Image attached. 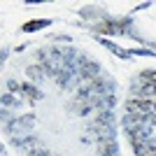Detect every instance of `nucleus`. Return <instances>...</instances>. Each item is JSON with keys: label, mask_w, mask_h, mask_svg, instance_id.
Masks as SVG:
<instances>
[{"label": "nucleus", "mask_w": 156, "mask_h": 156, "mask_svg": "<svg viewBox=\"0 0 156 156\" xmlns=\"http://www.w3.org/2000/svg\"><path fill=\"white\" fill-rule=\"evenodd\" d=\"M151 156H154V154H151Z\"/></svg>", "instance_id": "nucleus-26"}, {"label": "nucleus", "mask_w": 156, "mask_h": 156, "mask_svg": "<svg viewBox=\"0 0 156 156\" xmlns=\"http://www.w3.org/2000/svg\"><path fill=\"white\" fill-rule=\"evenodd\" d=\"M26 75L33 79V82H42V79H44V75H42V70H40L37 63H35V65H28V68H26Z\"/></svg>", "instance_id": "nucleus-18"}, {"label": "nucleus", "mask_w": 156, "mask_h": 156, "mask_svg": "<svg viewBox=\"0 0 156 156\" xmlns=\"http://www.w3.org/2000/svg\"><path fill=\"white\" fill-rule=\"evenodd\" d=\"M79 14L84 16V19H107V14L103 12V9H98V7H91V5H86V7H82L79 9Z\"/></svg>", "instance_id": "nucleus-15"}, {"label": "nucleus", "mask_w": 156, "mask_h": 156, "mask_svg": "<svg viewBox=\"0 0 156 156\" xmlns=\"http://www.w3.org/2000/svg\"><path fill=\"white\" fill-rule=\"evenodd\" d=\"M86 130L96 137V142H110V140H117V128L114 126H98L93 121L86 124Z\"/></svg>", "instance_id": "nucleus-3"}, {"label": "nucleus", "mask_w": 156, "mask_h": 156, "mask_svg": "<svg viewBox=\"0 0 156 156\" xmlns=\"http://www.w3.org/2000/svg\"><path fill=\"white\" fill-rule=\"evenodd\" d=\"M7 56H9V49H7V47H2V49H0V68H2V65H5Z\"/></svg>", "instance_id": "nucleus-24"}, {"label": "nucleus", "mask_w": 156, "mask_h": 156, "mask_svg": "<svg viewBox=\"0 0 156 156\" xmlns=\"http://www.w3.org/2000/svg\"><path fill=\"white\" fill-rule=\"evenodd\" d=\"M128 54L130 56H154V49H128Z\"/></svg>", "instance_id": "nucleus-21"}, {"label": "nucleus", "mask_w": 156, "mask_h": 156, "mask_svg": "<svg viewBox=\"0 0 156 156\" xmlns=\"http://www.w3.org/2000/svg\"><path fill=\"white\" fill-rule=\"evenodd\" d=\"M126 114H135V117H147V114H154V100L130 98L128 103H126Z\"/></svg>", "instance_id": "nucleus-2"}, {"label": "nucleus", "mask_w": 156, "mask_h": 156, "mask_svg": "<svg viewBox=\"0 0 156 156\" xmlns=\"http://www.w3.org/2000/svg\"><path fill=\"white\" fill-rule=\"evenodd\" d=\"M12 144H14V147H26V149H30V147H37V137L33 135V133H23V135H14Z\"/></svg>", "instance_id": "nucleus-12"}, {"label": "nucleus", "mask_w": 156, "mask_h": 156, "mask_svg": "<svg viewBox=\"0 0 156 156\" xmlns=\"http://www.w3.org/2000/svg\"><path fill=\"white\" fill-rule=\"evenodd\" d=\"M137 84L154 86V84H156V72H154V68H149V70H142V72H140V75H137Z\"/></svg>", "instance_id": "nucleus-17"}, {"label": "nucleus", "mask_w": 156, "mask_h": 156, "mask_svg": "<svg viewBox=\"0 0 156 156\" xmlns=\"http://www.w3.org/2000/svg\"><path fill=\"white\" fill-rule=\"evenodd\" d=\"M14 119H16V117H14V114H12L9 110H5V107L0 110V121H5V126H9V124L14 121Z\"/></svg>", "instance_id": "nucleus-20"}, {"label": "nucleus", "mask_w": 156, "mask_h": 156, "mask_svg": "<svg viewBox=\"0 0 156 156\" xmlns=\"http://www.w3.org/2000/svg\"><path fill=\"white\" fill-rule=\"evenodd\" d=\"M54 21L51 19H33V21H26L23 26H21V30L23 33H37V30H42V28H49Z\"/></svg>", "instance_id": "nucleus-10"}, {"label": "nucleus", "mask_w": 156, "mask_h": 156, "mask_svg": "<svg viewBox=\"0 0 156 156\" xmlns=\"http://www.w3.org/2000/svg\"><path fill=\"white\" fill-rule=\"evenodd\" d=\"M7 93L19 96V82H16V79H9V82H7Z\"/></svg>", "instance_id": "nucleus-22"}, {"label": "nucleus", "mask_w": 156, "mask_h": 156, "mask_svg": "<svg viewBox=\"0 0 156 156\" xmlns=\"http://www.w3.org/2000/svg\"><path fill=\"white\" fill-rule=\"evenodd\" d=\"M35 114H23V117H16L9 126H5L7 133H14V135H21V133H30V128L35 126Z\"/></svg>", "instance_id": "nucleus-4"}, {"label": "nucleus", "mask_w": 156, "mask_h": 156, "mask_svg": "<svg viewBox=\"0 0 156 156\" xmlns=\"http://www.w3.org/2000/svg\"><path fill=\"white\" fill-rule=\"evenodd\" d=\"M86 84H89V89H91L93 96H114V89H117L114 79L105 77V75H98V77H93L91 82H86Z\"/></svg>", "instance_id": "nucleus-1"}, {"label": "nucleus", "mask_w": 156, "mask_h": 156, "mask_svg": "<svg viewBox=\"0 0 156 156\" xmlns=\"http://www.w3.org/2000/svg\"><path fill=\"white\" fill-rule=\"evenodd\" d=\"M19 93L26 98V103H28V105H35V100H40V98H42V91H40V89L33 84V82L19 84Z\"/></svg>", "instance_id": "nucleus-6"}, {"label": "nucleus", "mask_w": 156, "mask_h": 156, "mask_svg": "<svg viewBox=\"0 0 156 156\" xmlns=\"http://www.w3.org/2000/svg\"><path fill=\"white\" fill-rule=\"evenodd\" d=\"M51 40H54V42H68V44L72 42L70 35H51Z\"/></svg>", "instance_id": "nucleus-23"}, {"label": "nucleus", "mask_w": 156, "mask_h": 156, "mask_svg": "<svg viewBox=\"0 0 156 156\" xmlns=\"http://www.w3.org/2000/svg\"><path fill=\"white\" fill-rule=\"evenodd\" d=\"M91 33H96L98 37H103V35H117V26H114V19H103L98 21V23H93L91 26Z\"/></svg>", "instance_id": "nucleus-7"}, {"label": "nucleus", "mask_w": 156, "mask_h": 156, "mask_svg": "<svg viewBox=\"0 0 156 156\" xmlns=\"http://www.w3.org/2000/svg\"><path fill=\"white\" fill-rule=\"evenodd\" d=\"M98 42H100L103 47H107V49H110V51L114 54V56H119V58H130L128 49H121V47H119L117 42H112L110 37H98Z\"/></svg>", "instance_id": "nucleus-11"}, {"label": "nucleus", "mask_w": 156, "mask_h": 156, "mask_svg": "<svg viewBox=\"0 0 156 156\" xmlns=\"http://www.w3.org/2000/svg\"><path fill=\"white\" fill-rule=\"evenodd\" d=\"M130 93L133 98H144V100H154V86H147V84H133L130 86Z\"/></svg>", "instance_id": "nucleus-9"}, {"label": "nucleus", "mask_w": 156, "mask_h": 156, "mask_svg": "<svg viewBox=\"0 0 156 156\" xmlns=\"http://www.w3.org/2000/svg\"><path fill=\"white\" fill-rule=\"evenodd\" d=\"M68 112L77 114V117H86V114H91V112H93L91 98H77V96H75V100L68 105Z\"/></svg>", "instance_id": "nucleus-5"}, {"label": "nucleus", "mask_w": 156, "mask_h": 156, "mask_svg": "<svg viewBox=\"0 0 156 156\" xmlns=\"http://www.w3.org/2000/svg\"><path fill=\"white\" fill-rule=\"evenodd\" d=\"M28 156H54L49 149H44V147H30L28 149Z\"/></svg>", "instance_id": "nucleus-19"}, {"label": "nucleus", "mask_w": 156, "mask_h": 156, "mask_svg": "<svg viewBox=\"0 0 156 156\" xmlns=\"http://www.w3.org/2000/svg\"><path fill=\"white\" fill-rule=\"evenodd\" d=\"M98 156H119V144L117 140H110V142H98Z\"/></svg>", "instance_id": "nucleus-13"}, {"label": "nucleus", "mask_w": 156, "mask_h": 156, "mask_svg": "<svg viewBox=\"0 0 156 156\" xmlns=\"http://www.w3.org/2000/svg\"><path fill=\"white\" fill-rule=\"evenodd\" d=\"M0 105H2L5 110H19L21 100H16V96H12V93H2V96H0Z\"/></svg>", "instance_id": "nucleus-16"}, {"label": "nucleus", "mask_w": 156, "mask_h": 156, "mask_svg": "<svg viewBox=\"0 0 156 156\" xmlns=\"http://www.w3.org/2000/svg\"><path fill=\"white\" fill-rule=\"evenodd\" d=\"M147 7H151V2H142V5H137L135 9H147Z\"/></svg>", "instance_id": "nucleus-25"}, {"label": "nucleus", "mask_w": 156, "mask_h": 156, "mask_svg": "<svg viewBox=\"0 0 156 156\" xmlns=\"http://www.w3.org/2000/svg\"><path fill=\"white\" fill-rule=\"evenodd\" d=\"M114 114H112V110H100L96 114V119H93V124H98V126H114Z\"/></svg>", "instance_id": "nucleus-14"}, {"label": "nucleus", "mask_w": 156, "mask_h": 156, "mask_svg": "<svg viewBox=\"0 0 156 156\" xmlns=\"http://www.w3.org/2000/svg\"><path fill=\"white\" fill-rule=\"evenodd\" d=\"M117 105V98L114 96H91V107L93 110H112Z\"/></svg>", "instance_id": "nucleus-8"}]
</instances>
